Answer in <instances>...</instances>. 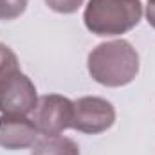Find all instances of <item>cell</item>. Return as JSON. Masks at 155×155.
I'll return each instance as SVG.
<instances>
[{
	"mask_svg": "<svg viewBox=\"0 0 155 155\" xmlns=\"http://www.w3.org/2000/svg\"><path fill=\"white\" fill-rule=\"evenodd\" d=\"M36 103L35 83L20 71L18 58L11 47L0 43V112L27 116Z\"/></svg>",
	"mask_w": 155,
	"mask_h": 155,
	"instance_id": "cell-2",
	"label": "cell"
},
{
	"mask_svg": "<svg viewBox=\"0 0 155 155\" xmlns=\"http://www.w3.org/2000/svg\"><path fill=\"white\" fill-rule=\"evenodd\" d=\"M146 20L155 29V0H148L146 2Z\"/></svg>",
	"mask_w": 155,
	"mask_h": 155,
	"instance_id": "cell-10",
	"label": "cell"
},
{
	"mask_svg": "<svg viewBox=\"0 0 155 155\" xmlns=\"http://www.w3.org/2000/svg\"><path fill=\"white\" fill-rule=\"evenodd\" d=\"M27 7V0H0V20H15L24 15Z\"/></svg>",
	"mask_w": 155,
	"mask_h": 155,
	"instance_id": "cell-8",
	"label": "cell"
},
{
	"mask_svg": "<svg viewBox=\"0 0 155 155\" xmlns=\"http://www.w3.org/2000/svg\"><path fill=\"white\" fill-rule=\"evenodd\" d=\"M40 137L38 128L33 119L20 114H2L0 116V146L5 150H24L31 148Z\"/></svg>",
	"mask_w": 155,
	"mask_h": 155,
	"instance_id": "cell-6",
	"label": "cell"
},
{
	"mask_svg": "<svg viewBox=\"0 0 155 155\" xmlns=\"http://www.w3.org/2000/svg\"><path fill=\"white\" fill-rule=\"evenodd\" d=\"M141 16V0H88L83 22L96 36H117L132 31Z\"/></svg>",
	"mask_w": 155,
	"mask_h": 155,
	"instance_id": "cell-3",
	"label": "cell"
},
{
	"mask_svg": "<svg viewBox=\"0 0 155 155\" xmlns=\"http://www.w3.org/2000/svg\"><path fill=\"white\" fill-rule=\"evenodd\" d=\"M31 155H79L76 141L65 135H41L31 146Z\"/></svg>",
	"mask_w": 155,
	"mask_h": 155,
	"instance_id": "cell-7",
	"label": "cell"
},
{
	"mask_svg": "<svg viewBox=\"0 0 155 155\" xmlns=\"http://www.w3.org/2000/svg\"><path fill=\"white\" fill-rule=\"evenodd\" d=\"M85 0H45V4L49 5V9L61 13V15H71L76 13L78 9L83 5Z\"/></svg>",
	"mask_w": 155,
	"mask_h": 155,
	"instance_id": "cell-9",
	"label": "cell"
},
{
	"mask_svg": "<svg viewBox=\"0 0 155 155\" xmlns=\"http://www.w3.org/2000/svg\"><path fill=\"white\" fill-rule=\"evenodd\" d=\"M116 121V108L110 101L97 96H85L74 101V121L72 128L83 134L107 132Z\"/></svg>",
	"mask_w": 155,
	"mask_h": 155,
	"instance_id": "cell-5",
	"label": "cell"
},
{
	"mask_svg": "<svg viewBox=\"0 0 155 155\" xmlns=\"http://www.w3.org/2000/svg\"><path fill=\"white\" fill-rule=\"evenodd\" d=\"M31 119L41 135H58L67 128H72L74 101L60 94H45L38 97Z\"/></svg>",
	"mask_w": 155,
	"mask_h": 155,
	"instance_id": "cell-4",
	"label": "cell"
},
{
	"mask_svg": "<svg viewBox=\"0 0 155 155\" xmlns=\"http://www.w3.org/2000/svg\"><path fill=\"white\" fill-rule=\"evenodd\" d=\"M87 69L99 85L124 87L139 74V52L126 40H110L90 51Z\"/></svg>",
	"mask_w": 155,
	"mask_h": 155,
	"instance_id": "cell-1",
	"label": "cell"
}]
</instances>
